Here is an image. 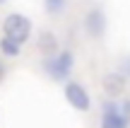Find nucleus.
<instances>
[{
	"label": "nucleus",
	"mask_w": 130,
	"mask_h": 128,
	"mask_svg": "<svg viewBox=\"0 0 130 128\" xmlns=\"http://www.w3.org/2000/svg\"><path fill=\"white\" fill-rule=\"evenodd\" d=\"M41 68H43V73H46L51 80L68 82V77L72 75V70H75V56H72V51H68V48H60L58 53L43 58Z\"/></svg>",
	"instance_id": "1"
},
{
	"label": "nucleus",
	"mask_w": 130,
	"mask_h": 128,
	"mask_svg": "<svg viewBox=\"0 0 130 128\" xmlns=\"http://www.w3.org/2000/svg\"><path fill=\"white\" fill-rule=\"evenodd\" d=\"M31 29H34L31 19H29L27 15H22V12H12V15H7V17L3 19V36L12 39L19 46H24V44L29 41Z\"/></svg>",
	"instance_id": "2"
},
{
	"label": "nucleus",
	"mask_w": 130,
	"mask_h": 128,
	"mask_svg": "<svg viewBox=\"0 0 130 128\" xmlns=\"http://www.w3.org/2000/svg\"><path fill=\"white\" fill-rule=\"evenodd\" d=\"M63 94H65V102H68L75 111H82V114H84V111L92 109V97H89L87 87H84L82 82L68 80L65 87H63Z\"/></svg>",
	"instance_id": "3"
},
{
	"label": "nucleus",
	"mask_w": 130,
	"mask_h": 128,
	"mask_svg": "<svg viewBox=\"0 0 130 128\" xmlns=\"http://www.w3.org/2000/svg\"><path fill=\"white\" fill-rule=\"evenodd\" d=\"M99 128H130V121L121 114L118 99H106L101 104V126Z\"/></svg>",
	"instance_id": "4"
},
{
	"label": "nucleus",
	"mask_w": 130,
	"mask_h": 128,
	"mask_svg": "<svg viewBox=\"0 0 130 128\" xmlns=\"http://www.w3.org/2000/svg\"><path fill=\"white\" fill-rule=\"evenodd\" d=\"M108 29V19L104 7H92L87 15H84V32L89 34L92 39H101Z\"/></svg>",
	"instance_id": "5"
},
{
	"label": "nucleus",
	"mask_w": 130,
	"mask_h": 128,
	"mask_svg": "<svg viewBox=\"0 0 130 128\" xmlns=\"http://www.w3.org/2000/svg\"><path fill=\"white\" fill-rule=\"evenodd\" d=\"M125 82L128 77H123L118 70H111L101 77V85H104V92L108 94V99H118V97L125 92Z\"/></svg>",
	"instance_id": "6"
},
{
	"label": "nucleus",
	"mask_w": 130,
	"mask_h": 128,
	"mask_svg": "<svg viewBox=\"0 0 130 128\" xmlns=\"http://www.w3.org/2000/svg\"><path fill=\"white\" fill-rule=\"evenodd\" d=\"M39 48H41V51L46 53V58H48V56H53V53H58V51H60V46H58L56 36H53L51 32H43L41 36H39Z\"/></svg>",
	"instance_id": "7"
},
{
	"label": "nucleus",
	"mask_w": 130,
	"mask_h": 128,
	"mask_svg": "<svg viewBox=\"0 0 130 128\" xmlns=\"http://www.w3.org/2000/svg\"><path fill=\"white\" fill-rule=\"evenodd\" d=\"M0 53L7 56V58H17L19 53H22V46L14 44L12 39H7V36H0Z\"/></svg>",
	"instance_id": "8"
},
{
	"label": "nucleus",
	"mask_w": 130,
	"mask_h": 128,
	"mask_svg": "<svg viewBox=\"0 0 130 128\" xmlns=\"http://www.w3.org/2000/svg\"><path fill=\"white\" fill-rule=\"evenodd\" d=\"M43 7L48 15H63L68 7V0H43Z\"/></svg>",
	"instance_id": "9"
},
{
	"label": "nucleus",
	"mask_w": 130,
	"mask_h": 128,
	"mask_svg": "<svg viewBox=\"0 0 130 128\" xmlns=\"http://www.w3.org/2000/svg\"><path fill=\"white\" fill-rule=\"evenodd\" d=\"M118 73H121L123 77H130V56H123L121 61H118Z\"/></svg>",
	"instance_id": "10"
},
{
	"label": "nucleus",
	"mask_w": 130,
	"mask_h": 128,
	"mask_svg": "<svg viewBox=\"0 0 130 128\" xmlns=\"http://www.w3.org/2000/svg\"><path fill=\"white\" fill-rule=\"evenodd\" d=\"M121 114L130 121V99H121Z\"/></svg>",
	"instance_id": "11"
},
{
	"label": "nucleus",
	"mask_w": 130,
	"mask_h": 128,
	"mask_svg": "<svg viewBox=\"0 0 130 128\" xmlns=\"http://www.w3.org/2000/svg\"><path fill=\"white\" fill-rule=\"evenodd\" d=\"M5 75V65H0V77H3Z\"/></svg>",
	"instance_id": "12"
},
{
	"label": "nucleus",
	"mask_w": 130,
	"mask_h": 128,
	"mask_svg": "<svg viewBox=\"0 0 130 128\" xmlns=\"http://www.w3.org/2000/svg\"><path fill=\"white\" fill-rule=\"evenodd\" d=\"M5 3H7V0H0V5H5Z\"/></svg>",
	"instance_id": "13"
}]
</instances>
